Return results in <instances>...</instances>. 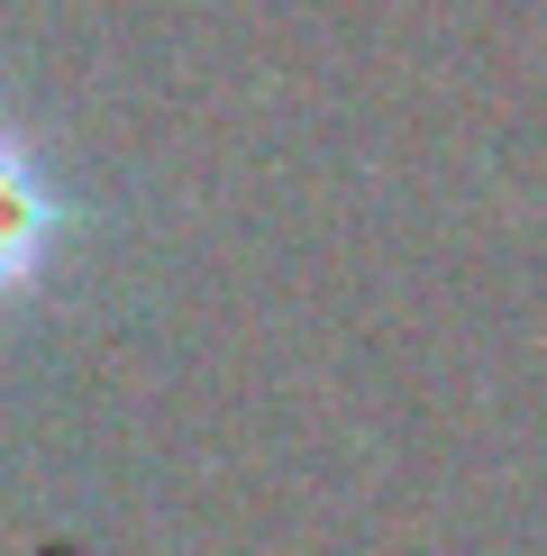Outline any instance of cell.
Returning <instances> with one entry per match:
<instances>
[{
  "label": "cell",
  "mask_w": 547,
  "mask_h": 556,
  "mask_svg": "<svg viewBox=\"0 0 547 556\" xmlns=\"http://www.w3.org/2000/svg\"><path fill=\"white\" fill-rule=\"evenodd\" d=\"M82 228H91V201L55 174L46 137L0 101V319H18L55 283V265L74 256Z\"/></svg>",
  "instance_id": "cell-1"
}]
</instances>
